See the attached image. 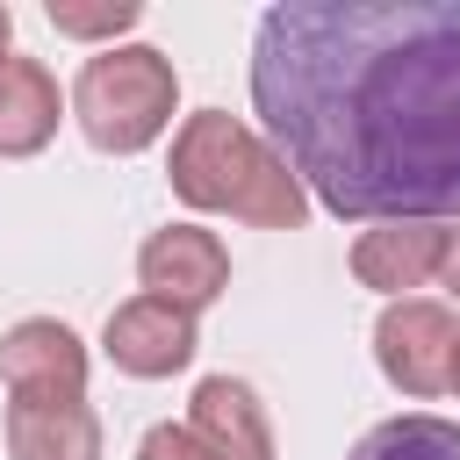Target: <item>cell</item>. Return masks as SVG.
<instances>
[{
  "label": "cell",
  "mask_w": 460,
  "mask_h": 460,
  "mask_svg": "<svg viewBox=\"0 0 460 460\" xmlns=\"http://www.w3.org/2000/svg\"><path fill=\"white\" fill-rule=\"evenodd\" d=\"M252 108L331 216H460V0L266 7L252 29Z\"/></svg>",
  "instance_id": "1"
},
{
  "label": "cell",
  "mask_w": 460,
  "mask_h": 460,
  "mask_svg": "<svg viewBox=\"0 0 460 460\" xmlns=\"http://www.w3.org/2000/svg\"><path fill=\"white\" fill-rule=\"evenodd\" d=\"M172 194L201 216H237L252 230H302L309 223V187L302 172L237 115L223 108H194L172 129V165H165Z\"/></svg>",
  "instance_id": "2"
},
{
  "label": "cell",
  "mask_w": 460,
  "mask_h": 460,
  "mask_svg": "<svg viewBox=\"0 0 460 460\" xmlns=\"http://www.w3.org/2000/svg\"><path fill=\"white\" fill-rule=\"evenodd\" d=\"M172 108H180V72L151 43H115V50L86 58L72 79V122L108 158L151 151L172 129Z\"/></svg>",
  "instance_id": "3"
},
{
  "label": "cell",
  "mask_w": 460,
  "mask_h": 460,
  "mask_svg": "<svg viewBox=\"0 0 460 460\" xmlns=\"http://www.w3.org/2000/svg\"><path fill=\"white\" fill-rule=\"evenodd\" d=\"M453 345H460V323L431 295H402L374 316V359H381L388 388H402L417 402L453 388Z\"/></svg>",
  "instance_id": "4"
},
{
  "label": "cell",
  "mask_w": 460,
  "mask_h": 460,
  "mask_svg": "<svg viewBox=\"0 0 460 460\" xmlns=\"http://www.w3.org/2000/svg\"><path fill=\"white\" fill-rule=\"evenodd\" d=\"M137 280H144V295L201 316V309L230 288V252H223V237L201 230V223H165V230H151V237L137 244Z\"/></svg>",
  "instance_id": "5"
},
{
  "label": "cell",
  "mask_w": 460,
  "mask_h": 460,
  "mask_svg": "<svg viewBox=\"0 0 460 460\" xmlns=\"http://www.w3.org/2000/svg\"><path fill=\"white\" fill-rule=\"evenodd\" d=\"M0 381L14 402H86V345L58 316H22L0 338Z\"/></svg>",
  "instance_id": "6"
},
{
  "label": "cell",
  "mask_w": 460,
  "mask_h": 460,
  "mask_svg": "<svg viewBox=\"0 0 460 460\" xmlns=\"http://www.w3.org/2000/svg\"><path fill=\"white\" fill-rule=\"evenodd\" d=\"M101 352H108V367L129 374V381H165V374L194 367L201 331H194L187 309H172V302H158V295H129V302L108 316Z\"/></svg>",
  "instance_id": "7"
},
{
  "label": "cell",
  "mask_w": 460,
  "mask_h": 460,
  "mask_svg": "<svg viewBox=\"0 0 460 460\" xmlns=\"http://www.w3.org/2000/svg\"><path fill=\"white\" fill-rule=\"evenodd\" d=\"M446 223H374L352 237V280L381 288L388 302H402L410 288H431L446 266Z\"/></svg>",
  "instance_id": "8"
},
{
  "label": "cell",
  "mask_w": 460,
  "mask_h": 460,
  "mask_svg": "<svg viewBox=\"0 0 460 460\" xmlns=\"http://www.w3.org/2000/svg\"><path fill=\"white\" fill-rule=\"evenodd\" d=\"M187 424H194L223 460H273L266 402H259V395H252V381H237V374H208V381H194Z\"/></svg>",
  "instance_id": "9"
},
{
  "label": "cell",
  "mask_w": 460,
  "mask_h": 460,
  "mask_svg": "<svg viewBox=\"0 0 460 460\" xmlns=\"http://www.w3.org/2000/svg\"><path fill=\"white\" fill-rule=\"evenodd\" d=\"M58 79L36 58H0V158H36L58 137Z\"/></svg>",
  "instance_id": "10"
},
{
  "label": "cell",
  "mask_w": 460,
  "mask_h": 460,
  "mask_svg": "<svg viewBox=\"0 0 460 460\" xmlns=\"http://www.w3.org/2000/svg\"><path fill=\"white\" fill-rule=\"evenodd\" d=\"M7 460H101V417L86 402H7Z\"/></svg>",
  "instance_id": "11"
},
{
  "label": "cell",
  "mask_w": 460,
  "mask_h": 460,
  "mask_svg": "<svg viewBox=\"0 0 460 460\" xmlns=\"http://www.w3.org/2000/svg\"><path fill=\"white\" fill-rule=\"evenodd\" d=\"M345 460H460V424L410 410V417H388V424L359 431V446Z\"/></svg>",
  "instance_id": "12"
},
{
  "label": "cell",
  "mask_w": 460,
  "mask_h": 460,
  "mask_svg": "<svg viewBox=\"0 0 460 460\" xmlns=\"http://www.w3.org/2000/svg\"><path fill=\"white\" fill-rule=\"evenodd\" d=\"M43 22L58 36H79V43H108L115 50V36L144 22V0H93V7L86 0H43Z\"/></svg>",
  "instance_id": "13"
},
{
  "label": "cell",
  "mask_w": 460,
  "mask_h": 460,
  "mask_svg": "<svg viewBox=\"0 0 460 460\" xmlns=\"http://www.w3.org/2000/svg\"><path fill=\"white\" fill-rule=\"evenodd\" d=\"M137 460H223L194 424H151L144 438H137Z\"/></svg>",
  "instance_id": "14"
},
{
  "label": "cell",
  "mask_w": 460,
  "mask_h": 460,
  "mask_svg": "<svg viewBox=\"0 0 460 460\" xmlns=\"http://www.w3.org/2000/svg\"><path fill=\"white\" fill-rule=\"evenodd\" d=\"M438 288L460 302V223H453V237H446V266H438Z\"/></svg>",
  "instance_id": "15"
},
{
  "label": "cell",
  "mask_w": 460,
  "mask_h": 460,
  "mask_svg": "<svg viewBox=\"0 0 460 460\" xmlns=\"http://www.w3.org/2000/svg\"><path fill=\"white\" fill-rule=\"evenodd\" d=\"M7 43H14V14H7V0H0V58H14Z\"/></svg>",
  "instance_id": "16"
},
{
  "label": "cell",
  "mask_w": 460,
  "mask_h": 460,
  "mask_svg": "<svg viewBox=\"0 0 460 460\" xmlns=\"http://www.w3.org/2000/svg\"><path fill=\"white\" fill-rule=\"evenodd\" d=\"M453 395H460V345H453Z\"/></svg>",
  "instance_id": "17"
}]
</instances>
